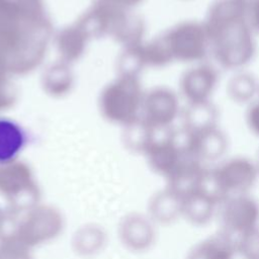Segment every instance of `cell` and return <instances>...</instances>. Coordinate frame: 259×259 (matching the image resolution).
Wrapping results in <instances>:
<instances>
[{
	"label": "cell",
	"mask_w": 259,
	"mask_h": 259,
	"mask_svg": "<svg viewBox=\"0 0 259 259\" xmlns=\"http://www.w3.org/2000/svg\"><path fill=\"white\" fill-rule=\"evenodd\" d=\"M237 250V239L221 231L194 245L186 259H234Z\"/></svg>",
	"instance_id": "cell-4"
},
{
	"label": "cell",
	"mask_w": 259,
	"mask_h": 259,
	"mask_svg": "<svg viewBox=\"0 0 259 259\" xmlns=\"http://www.w3.org/2000/svg\"><path fill=\"white\" fill-rule=\"evenodd\" d=\"M130 223V244L138 248L149 246L154 239V230L151 224L143 218H134Z\"/></svg>",
	"instance_id": "cell-9"
},
{
	"label": "cell",
	"mask_w": 259,
	"mask_h": 259,
	"mask_svg": "<svg viewBox=\"0 0 259 259\" xmlns=\"http://www.w3.org/2000/svg\"><path fill=\"white\" fill-rule=\"evenodd\" d=\"M223 232L238 239L259 228V203L249 193L224 199L218 209Z\"/></svg>",
	"instance_id": "cell-2"
},
{
	"label": "cell",
	"mask_w": 259,
	"mask_h": 259,
	"mask_svg": "<svg viewBox=\"0 0 259 259\" xmlns=\"http://www.w3.org/2000/svg\"><path fill=\"white\" fill-rule=\"evenodd\" d=\"M259 174L257 166L246 158L230 159L206 171L200 190L220 203L227 197L249 193Z\"/></svg>",
	"instance_id": "cell-1"
},
{
	"label": "cell",
	"mask_w": 259,
	"mask_h": 259,
	"mask_svg": "<svg viewBox=\"0 0 259 259\" xmlns=\"http://www.w3.org/2000/svg\"><path fill=\"white\" fill-rule=\"evenodd\" d=\"M206 171L201 162L187 156L168 177V189L184 199L200 190Z\"/></svg>",
	"instance_id": "cell-3"
},
{
	"label": "cell",
	"mask_w": 259,
	"mask_h": 259,
	"mask_svg": "<svg viewBox=\"0 0 259 259\" xmlns=\"http://www.w3.org/2000/svg\"><path fill=\"white\" fill-rule=\"evenodd\" d=\"M220 201L199 190L183 199L182 217L190 224L204 226L218 213Z\"/></svg>",
	"instance_id": "cell-5"
},
{
	"label": "cell",
	"mask_w": 259,
	"mask_h": 259,
	"mask_svg": "<svg viewBox=\"0 0 259 259\" xmlns=\"http://www.w3.org/2000/svg\"><path fill=\"white\" fill-rule=\"evenodd\" d=\"M205 68H200V70L195 71L190 74V83L195 84L190 87V98L195 101L203 100L204 97L208 94V91H211L214 82V75L210 70H204Z\"/></svg>",
	"instance_id": "cell-8"
},
{
	"label": "cell",
	"mask_w": 259,
	"mask_h": 259,
	"mask_svg": "<svg viewBox=\"0 0 259 259\" xmlns=\"http://www.w3.org/2000/svg\"><path fill=\"white\" fill-rule=\"evenodd\" d=\"M23 136L17 124L9 120H0V162L13 159L22 148Z\"/></svg>",
	"instance_id": "cell-7"
},
{
	"label": "cell",
	"mask_w": 259,
	"mask_h": 259,
	"mask_svg": "<svg viewBox=\"0 0 259 259\" xmlns=\"http://www.w3.org/2000/svg\"><path fill=\"white\" fill-rule=\"evenodd\" d=\"M237 250L243 259H259V228L239 237Z\"/></svg>",
	"instance_id": "cell-10"
},
{
	"label": "cell",
	"mask_w": 259,
	"mask_h": 259,
	"mask_svg": "<svg viewBox=\"0 0 259 259\" xmlns=\"http://www.w3.org/2000/svg\"><path fill=\"white\" fill-rule=\"evenodd\" d=\"M249 121H250V125L259 135V103L256 104L252 108V110H250Z\"/></svg>",
	"instance_id": "cell-11"
},
{
	"label": "cell",
	"mask_w": 259,
	"mask_h": 259,
	"mask_svg": "<svg viewBox=\"0 0 259 259\" xmlns=\"http://www.w3.org/2000/svg\"><path fill=\"white\" fill-rule=\"evenodd\" d=\"M183 199L168 188L155 195L151 202V212L161 223H171L182 215Z\"/></svg>",
	"instance_id": "cell-6"
},
{
	"label": "cell",
	"mask_w": 259,
	"mask_h": 259,
	"mask_svg": "<svg viewBox=\"0 0 259 259\" xmlns=\"http://www.w3.org/2000/svg\"><path fill=\"white\" fill-rule=\"evenodd\" d=\"M256 166H257V168H258V171H259V162H258V164H257Z\"/></svg>",
	"instance_id": "cell-12"
}]
</instances>
